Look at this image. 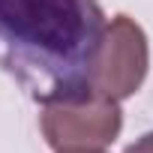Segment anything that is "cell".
Returning a JSON list of instances; mask_svg holds the SVG:
<instances>
[{
  "mask_svg": "<svg viewBox=\"0 0 153 153\" xmlns=\"http://www.w3.org/2000/svg\"><path fill=\"white\" fill-rule=\"evenodd\" d=\"M105 27L96 0H0V72L36 102L84 93Z\"/></svg>",
  "mask_w": 153,
  "mask_h": 153,
  "instance_id": "cell-1",
  "label": "cell"
},
{
  "mask_svg": "<svg viewBox=\"0 0 153 153\" xmlns=\"http://www.w3.org/2000/svg\"><path fill=\"white\" fill-rule=\"evenodd\" d=\"M39 129L54 153L105 150L123 129V111L117 99L102 96L90 87L75 96L42 102Z\"/></svg>",
  "mask_w": 153,
  "mask_h": 153,
  "instance_id": "cell-2",
  "label": "cell"
},
{
  "mask_svg": "<svg viewBox=\"0 0 153 153\" xmlns=\"http://www.w3.org/2000/svg\"><path fill=\"white\" fill-rule=\"evenodd\" d=\"M147 69H150V45L144 27L129 15H114L105 27L90 87L102 96L123 102L141 90Z\"/></svg>",
  "mask_w": 153,
  "mask_h": 153,
  "instance_id": "cell-3",
  "label": "cell"
},
{
  "mask_svg": "<svg viewBox=\"0 0 153 153\" xmlns=\"http://www.w3.org/2000/svg\"><path fill=\"white\" fill-rule=\"evenodd\" d=\"M126 153H153V132H144L141 138H135L126 147Z\"/></svg>",
  "mask_w": 153,
  "mask_h": 153,
  "instance_id": "cell-4",
  "label": "cell"
},
{
  "mask_svg": "<svg viewBox=\"0 0 153 153\" xmlns=\"http://www.w3.org/2000/svg\"><path fill=\"white\" fill-rule=\"evenodd\" d=\"M84 153H105V150H84Z\"/></svg>",
  "mask_w": 153,
  "mask_h": 153,
  "instance_id": "cell-5",
  "label": "cell"
}]
</instances>
